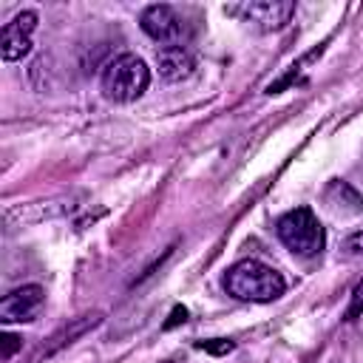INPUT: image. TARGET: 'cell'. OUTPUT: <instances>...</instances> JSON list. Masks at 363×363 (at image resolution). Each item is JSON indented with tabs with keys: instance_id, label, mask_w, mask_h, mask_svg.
Returning <instances> with one entry per match:
<instances>
[{
	"instance_id": "5",
	"label": "cell",
	"mask_w": 363,
	"mask_h": 363,
	"mask_svg": "<svg viewBox=\"0 0 363 363\" xmlns=\"http://www.w3.org/2000/svg\"><path fill=\"white\" fill-rule=\"evenodd\" d=\"M139 26H142V31H145L150 40H156V43H162V45H184L182 40L187 37V23H184V17H182L173 6H167V3H153V6H147V9L139 14Z\"/></svg>"
},
{
	"instance_id": "9",
	"label": "cell",
	"mask_w": 363,
	"mask_h": 363,
	"mask_svg": "<svg viewBox=\"0 0 363 363\" xmlns=\"http://www.w3.org/2000/svg\"><path fill=\"white\" fill-rule=\"evenodd\" d=\"M326 201L340 210V213H349V216H360L363 213V196L343 179H332L329 187H326Z\"/></svg>"
},
{
	"instance_id": "12",
	"label": "cell",
	"mask_w": 363,
	"mask_h": 363,
	"mask_svg": "<svg viewBox=\"0 0 363 363\" xmlns=\"http://www.w3.org/2000/svg\"><path fill=\"white\" fill-rule=\"evenodd\" d=\"M199 349L204 352H213V354H227L233 352V340H204V343H196Z\"/></svg>"
},
{
	"instance_id": "14",
	"label": "cell",
	"mask_w": 363,
	"mask_h": 363,
	"mask_svg": "<svg viewBox=\"0 0 363 363\" xmlns=\"http://www.w3.org/2000/svg\"><path fill=\"white\" fill-rule=\"evenodd\" d=\"M17 346H20V337L17 335H3V360H9Z\"/></svg>"
},
{
	"instance_id": "3",
	"label": "cell",
	"mask_w": 363,
	"mask_h": 363,
	"mask_svg": "<svg viewBox=\"0 0 363 363\" xmlns=\"http://www.w3.org/2000/svg\"><path fill=\"white\" fill-rule=\"evenodd\" d=\"M275 233L281 238V244L301 258H312L323 250L326 244V233L323 224L318 221V216L309 207H295L289 213H284L275 224Z\"/></svg>"
},
{
	"instance_id": "7",
	"label": "cell",
	"mask_w": 363,
	"mask_h": 363,
	"mask_svg": "<svg viewBox=\"0 0 363 363\" xmlns=\"http://www.w3.org/2000/svg\"><path fill=\"white\" fill-rule=\"evenodd\" d=\"M37 28V11H20L0 28V57L17 62L31 51V34Z\"/></svg>"
},
{
	"instance_id": "10",
	"label": "cell",
	"mask_w": 363,
	"mask_h": 363,
	"mask_svg": "<svg viewBox=\"0 0 363 363\" xmlns=\"http://www.w3.org/2000/svg\"><path fill=\"white\" fill-rule=\"evenodd\" d=\"M99 320H102V315H99V312H91V315H82V318L71 320V326H62L60 332H54V335H51V343H45V354H51V352H57V349H62V346L74 343V340H77V337H82L88 329H94Z\"/></svg>"
},
{
	"instance_id": "4",
	"label": "cell",
	"mask_w": 363,
	"mask_h": 363,
	"mask_svg": "<svg viewBox=\"0 0 363 363\" xmlns=\"http://www.w3.org/2000/svg\"><path fill=\"white\" fill-rule=\"evenodd\" d=\"M224 14L238 17L241 23H252L261 31H278L292 20L295 3L292 0H244V3L224 6Z\"/></svg>"
},
{
	"instance_id": "1",
	"label": "cell",
	"mask_w": 363,
	"mask_h": 363,
	"mask_svg": "<svg viewBox=\"0 0 363 363\" xmlns=\"http://www.w3.org/2000/svg\"><path fill=\"white\" fill-rule=\"evenodd\" d=\"M224 289L238 298V301H252V303H269V301H278L286 289V281L278 269H272L269 264L264 261H255V258H247V261H238L227 269L224 275Z\"/></svg>"
},
{
	"instance_id": "13",
	"label": "cell",
	"mask_w": 363,
	"mask_h": 363,
	"mask_svg": "<svg viewBox=\"0 0 363 363\" xmlns=\"http://www.w3.org/2000/svg\"><path fill=\"white\" fill-rule=\"evenodd\" d=\"M343 250H346V252H352V255H363V230L352 233V235L343 241Z\"/></svg>"
},
{
	"instance_id": "11",
	"label": "cell",
	"mask_w": 363,
	"mask_h": 363,
	"mask_svg": "<svg viewBox=\"0 0 363 363\" xmlns=\"http://www.w3.org/2000/svg\"><path fill=\"white\" fill-rule=\"evenodd\" d=\"M363 312V281L354 286V292H352V303H349V309H346V320H354L357 315Z\"/></svg>"
},
{
	"instance_id": "2",
	"label": "cell",
	"mask_w": 363,
	"mask_h": 363,
	"mask_svg": "<svg viewBox=\"0 0 363 363\" xmlns=\"http://www.w3.org/2000/svg\"><path fill=\"white\" fill-rule=\"evenodd\" d=\"M102 94L111 102H133L150 85V68L136 54H119L102 68Z\"/></svg>"
},
{
	"instance_id": "6",
	"label": "cell",
	"mask_w": 363,
	"mask_h": 363,
	"mask_svg": "<svg viewBox=\"0 0 363 363\" xmlns=\"http://www.w3.org/2000/svg\"><path fill=\"white\" fill-rule=\"evenodd\" d=\"M45 289L40 284H26L3 295L0 301V323H28L43 312Z\"/></svg>"
},
{
	"instance_id": "15",
	"label": "cell",
	"mask_w": 363,
	"mask_h": 363,
	"mask_svg": "<svg viewBox=\"0 0 363 363\" xmlns=\"http://www.w3.org/2000/svg\"><path fill=\"white\" fill-rule=\"evenodd\" d=\"M187 318V309L184 306H173V312H170V320L164 323V329H170V326H176V323H182Z\"/></svg>"
},
{
	"instance_id": "8",
	"label": "cell",
	"mask_w": 363,
	"mask_h": 363,
	"mask_svg": "<svg viewBox=\"0 0 363 363\" xmlns=\"http://www.w3.org/2000/svg\"><path fill=\"white\" fill-rule=\"evenodd\" d=\"M153 60L159 74L170 82H182L196 71V54L187 45H159Z\"/></svg>"
}]
</instances>
